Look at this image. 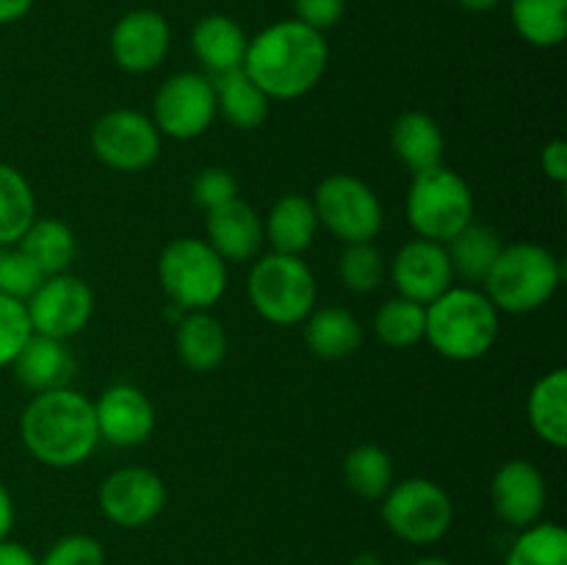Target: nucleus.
<instances>
[{
    "instance_id": "nucleus-31",
    "label": "nucleus",
    "mask_w": 567,
    "mask_h": 565,
    "mask_svg": "<svg viewBox=\"0 0 567 565\" xmlns=\"http://www.w3.org/2000/svg\"><path fill=\"white\" fill-rule=\"evenodd\" d=\"M343 480L360 499L380 502L393 485V460L377 443H360L343 458Z\"/></svg>"
},
{
    "instance_id": "nucleus-44",
    "label": "nucleus",
    "mask_w": 567,
    "mask_h": 565,
    "mask_svg": "<svg viewBox=\"0 0 567 565\" xmlns=\"http://www.w3.org/2000/svg\"><path fill=\"white\" fill-rule=\"evenodd\" d=\"M504 0H457V6H463L465 11H474V14H482V11H493L496 6H502Z\"/></svg>"
},
{
    "instance_id": "nucleus-13",
    "label": "nucleus",
    "mask_w": 567,
    "mask_h": 565,
    "mask_svg": "<svg viewBox=\"0 0 567 565\" xmlns=\"http://www.w3.org/2000/svg\"><path fill=\"white\" fill-rule=\"evenodd\" d=\"M100 513L122 530H142L153 524L166 507V485L144 465L111 471L97 491Z\"/></svg>"
},
{
    "instance_id": "nucleus-6",
    "label": "nucleus",
    "mask_w": 567,
    "mask_h": 565,
    "mask_svg": "<svg viewBox=\"0 0 567 565\" xmlns=\"http://www.w3.org/2000/svg\"><path fill=\"white\" fill-rule=\"evenodd\" d=\"M474 210L471 186L449 166L437 164L413 175L404 214L419 238L437 244L452 242L465 225L474 222Z\"/></svg>"
},
{
    "instance_id": "nucleus-26",
    "label": "nucleus",
    "mask_w": 567,
    "mask_h": 565,
    "mask_svg": "<svg viewBox=\"0 0 567 565\" xmlns=\"http://www.w3.org/2000/svg\"><path fill=\"white\" fill-rule=\"evenodd\" d=\"M526 413L535 435L554 449L567 446V371L554 369L532 386Z\"/></svg>"
},
{
    "instance_id": "nucleus-27",
    "label": "nucleus",
    "mask_w": 567,
    "mask_h": 565,
    "mask_svg": "<svg viewBox=\"0 0 567 565\" xmlns=\"http://www.w3.org/2000/svg\"><path fill=\"white\" fill-rule=\"evenodd\" d=\"M504 242L498 236L496 227L482 225V222H471L465 225L452 242H446L449 260H452L454 277L465 280L468 286H480L485 277L491 275L493 264L502 255Z\"/></svg>"
},
{
    "instance_id": "nucleus-30",
    "label": "nucleus",
    "mask_w": 567,
    "mask_h": 565,
    "mask_svg": "<svg viewBox=\"0 0 567 565\" xmlns=\"http://www.w3.org/2000/svg\"><path fill=\"white\" fill-rule=\"evenodd\" d=\"M37 219V194L17 166L0 164V247H14Z\"/></svg>"
},
{
    "instance_id": "nucleus-18",
    "label": "nucleus",
    "mask_w": 567,
    "mask_h": 565,
    "mask_svg": "<svg viewBox=\"0 0 567 565\" xmlns=\"http://www.w3.org/2000/svg\"><path fill=\"white\" fill-rule=\"evenodd\" d=\"M205 242L225 264H249L264 247V219L244 199L221 205L205 214Z\"/></svg>"
},
{
    "instance_id": "nucleus-21",
    "label": "nucleus",
    "mask_w": 567,
    "mask_h": 565,
    "mask_svg": "<svg viewBox=\"0 0 567 565\" xmlns=\"http://www.w3.org/2000/svg\"><path fill=\"white\" fill-rule=\"evenodd\" d=\"M175 347L183 366L192 371H214L227 358L225 325L210 310H188L177 319Z\"/></svg>"
},
{
    "instance_id": "nucleus-40",
    "label": "nucleus",
    "mask_w": 567,
    "mask_h": 565,
    "mask_svg": "<svg viewBox=\"0 0 567 565\" xmlns=\"http://www.w3.org/2000/svg\"><path fill=\"white\" fill-rule=\"evenodd\" d=\"M540 164H543V172H546L548 181L557 183V186H565L567 183V142L565 138H551V142L543 147Z\"/></svg>"
},
{
    "instance_id": "nucleus-19",
    "label": "nucleus",
    "mask_w": 567,
    "mask_h": 565,
    "mask_svg": "<svg viewBox=\"0 0 567 565\" xmlns=\"http://www.w3.org/2000/svg\"><path fill=\"white\" fill-rule=\"evenodd\" d=\"M11 369H14V377L20 386H25L33 393H42L70 386L75 360H72L66 341L31 332L25 347L11 360Z\"/></svg>"
},
{
    "instance_id": "nucleus-38",
    "label": "nucleus",
    "mask_w": 567,
    "mask_h": 565,
    "mask_svg": "<svg viewBox=\"0 0 567 565\" xmlns=\"http://www.w3.org/2000/svg\"><path fill=\"white\" fill-rule=\"evenodd\" d=\"M39 565H105V548L92 535H64L50 543L48 552L39 557Z\"/></svg>"
},
{
    "instance_id": "nucleus-3",
    "label": "nucleus",
    "mask_w": 567,
    "mask_h": 565,
    "mask_svg": "<svg viewBox=\"0 0 567 565\" xmlns=\"http://www.w3.org/2000/svg\"><path fill=\"white\" fill-rule=\"evenodd\" d=\"M498 310L485 291L474 286H452L426 305L424 338L441 358L471 363L485 358L498 341Z\"/></svg>"
},
{
    "instance_id": "nucleus-10",
    "label": "nucleus",
    "mask_w": 567,
    "mask_h": 565,
    "mask_svg": "<svg viewBox=\"0 0 567 565\" xmlns=\"http://www.w3.org/2000/svg\"><path fill=\"white\" fill-rule=\"evenodd\" d=\"M161 133L147 114L136 109L105 111L92 127V153L100 164L125 175L147 172L161 155Z\"/></svg>"
},
{
    "instance_id": "nucleus-41",
    "label": "nucleus",
    "mask_w": 567,
    "mask_h": 565,
    "mask_svg": "<svg viewBox=\"0 0 567 565\" xmlns=\"http://www.w3.org/2000/svg\"><path fill=\"white\" fill-rule=\"evenodd\" d=\"M0 565H39V557L17 541H0Z\"/></svg>"
},
{
    "instance_id": "nucleus-16",
    "label": "nucleus",
    "mask_w": 567,
    "mask_h": 565,
    "mask_svg": "<svg viewBox=\"0 0 567 565\" xmlns=\"http://www.w3.org/2000/svg\"><path fill=\"white\" fill-rule=\"evenodd\" d=\"M548 485L543 471L529 460H509L493 474L491 504L498 521L513 530L537 524L546 513Z\"/></svg>"
},
{
    "instance_id": "nucleus-11",
    "label": "nucleus",
    "mask_w": 567,
    "mask_h": 565,
    "mask_svg": "<svg viewBox=\"0 0 567 565\" xmlns=\"http://www.w3.org/2000/svg\"><path fill=\"white\" fill-rule=\"evenodd\" d=\"M216 116L214 81L203 72H177L155 92L150 120L161 136L192 142L214 127Z\"/></svg>"
},
{
    "instance_id": "nucleus-36",
    "label": "nucleus",
    "mask_w": 567,
    "mask_h": 565,
    "mask_svg": "<svg viewBox=\"0 0 567 565\" xmlns=\"http://www.w3.org/2000/svg\"><path fill=\"white\" fill-rule=\"evenodd\" d=\"M31 319H28L25 302L0 294V369L11 366L25 341L31 338Z\"/></svg>"
},
{
    "instance_id": "nucleus-32",
    "label": "nucleus",
    "mask_w": 567,
    "mask_h": 565,
    "mask_svg": "<svg viewBox=\"0 0 567 565\" xmlns=\"http://www.w3.org/2000/svg\"><path fill=\"white\" fill-rule=\"evenodd\" d=\"M426 305L413 302L408 297H393L377 308L374 332L385 347L410 349L424 341Z\"/></svg>"
},
{
    "instance_id": "nucleus-37",
    "label": "nucleus",
    "mask_w": 567,
    "mask_h": 565,
    "mask_svg": "<svg viewBox=\"0 0 567 565\" xmlns=\"http://www.w3.org/2000/svg\"><path fill=\"white\" fill-rule=\"evenodd\" d=\"M192 199L199 210L210 214V210L238 199V181L225 166H205L192 181Z\"/></svg>"
},
{
    "instance_id": "nucleus-42",
    "label": "nucleus",
    "mask_w": 567,
    "mask_h": 565,
    "mask_svg": "<svg viewBox=\"0 0 567 565\" xmlns=\"http://www.w3.org/2000/svg\"><path fill=\"white\" fill-rule=\"evenodd\" d=\"M33 9V0H0V25L22 20Z\"/></svg>"
},
{
    "instance_id": "nucleus-12",
    "label": "nucleus",
    "mask_w": 567,
    "mask_h": 565,
    "mask_svg": "<svg viewBox=\"0 0 567 565\" xmlns=\"http://www.w3.org/2000/svg\"><path fill=\"white\" fill-rule=\"evenodd\" d=\"M25 310L33 332L66 341L92 319L94 294L83 277L59 271L44 277L42 286L25 299Z\"/></svg>"
},
{
    "instance_id": "nucleus-43",
    "label": "nucleus",
    "mask_w": 567,
    "mask_h": 565,
    "mask_svg": "<svg viewBox=\"0 0 567 565\" xmlns=\"http://www.w3.org/2000/svg\"><path fill=\"white\" fill-rule=\"evenodd\" d=\"M14 526V502H11V493L9 487L0 482V541H6Z\"/></svg>"
},
{
    "instance_id": "nucleus-35",
    "label": "nucleus",
    "mask_w": 567,
    "mask_h": 565,
    "mask_svg": "<svg viewBox=\"0 0 567 565\" xmlns=\"http://www.w3.org/2000/svg\"><path fill=\"white\" fill-rule=\"evenodd\" d=\"M44 275L20 247H0V294L25 302L39 286Z\"/></svg>"
},
{
    "instance_id": "nucleus-9",
    "label": "nucleus",
    "mask_w": 567,
    "mask_h": 565,
    "mask_svg": "<svg viewBox=\"0 0 567 565\" xmlns=\"http://www.w3.org/2000/svg\"><path fill=\"white\" fill-rule=\"evenodd\" d=\"M319 225L341 244L374 242L382 230V203L374 188L354 175H330L316 186Z\"/></svg>"
},
{
    "instance_id": "nucleus-39",
    "label": "nucleus",
    "mask_w": 567,
    "mask_h": 565,
    "mask_svg": "<svg viewBox=\"0 0 567 565\" xmlns=\"http://www.w3.org/2000/svg\"><path fill=\"white\" fill-rule=\"evenodd\" d=\"M347 0H293V20L324 33L343 20Z\"/></svg>"
},
{
    "instance_id": "nucleus-14",
    "label": "nucleus",
    "mask_w": 567,
    "mask_h": 565,
    "mask_svg": "<svg viewBox=\"0 0 567 565\" xmlns=\"http://www.w3.org/2000/svg\"><path fill=\"white\" fill-rule=\"evenodd\" d=\"M388 271H391L399 297H408L419 305L435 302L457 280L452 260H449L446 244L426 242V238L419 236L399 247Z\"/></svg>"
},
{
    "instance_id": "nucleus-29",
    "label": "nucleus",
    "mask_w": 567,
    "mask_h": 565,
    "mask_svg": "<svg viewBox=\"0 0 567 565\" xmlns=\"http://www.w3.org/2000/svg\"><path fill=\"white\" fill-rule=\"evenodd\" d=\"M509 17L532 48H557L567 37V0H509Z\"/></svg>"
},
{
    "instance_id": "nucleus-24",
    "label": "nucleus",
    "mask_w": 567,
    "mask_h": 565,
    "mask_svg": "<svg viewBox=\"0 0 567 565\" xmlns=\"http://www.w3.org/2000/svg\"><path fill=\"white\" fill-rule=\"evenodd\" d=\"M302 325L308 349L321 360H343L363 347V325L347 308H313Z\"/></svg>"
},
{
    "instance_id": "nucleus-1",
    "label": "nucleus",
    "mask_w": 567,
    "mask_h": 565,
    "mask_svg": "<svg viewBox=\"0 0 567 565\" xmlns=\"http://www.w3.org/2000/svg\"><path fill=\"white\" fill-rule=\"evenodd\" d=\"M327 61L324 33L299 20H280L249 39L241 66L269 100H297L319 86Z\"/></svg>"
},
{
    "instance_id": "nucleus-46",
    "label": "nucleus",
    "mask_w": 567,
    "mask_h": 565,
    "mask_svg": "<svg viewBox=\"0 0 567 565\" xmlns=\"http://www.w3.org/2000/svg\"><path fill=\"white\" fill-rule=\"evenodd\" d=\"M410 565H454V563L446 557H421V559H413Z\"/></svg>"
},
{
    "instance_id": "nucleus-22",
    "label": "nucleus",
    "mask_w": 567,
    "mask_h": 565,
    "mask_svg": "<svg viewBox=\"0 0 567 565\" xmlns=\"http://www.w3.org/2000/svg\"><path fill=\"white\" fill-rule=\"evenodd\" d=\"M247 44L249 39L244 28L227 14L203 17L192 31L194 55L214 78L221 72L238 70L247 55Z\"/></svg>"
},
{
    "instance_id": "nucleus-33",
    "label": "nucleus",
    "mask_w": 567,
    "mask_h": 565,
    "mask_svg": "<svg viewBox=\"0 0 567 565\" xmlns=\"http://www.w3.org/2000/svg\"><path fill=\"white\" fill-rule=\"evenodd\" d=\"M504 565H567V532L554 521L518 530Z\"/></svg>"
},
{
    "instance_id": "nucleus-17",
    "label": "nucleus",
    "mask_w": 567,
    "mask_h": 565,
    "mask_svg": "<svg viewBox=\"0 0 567 565\" xmlns=\"http://www.w3.org/2000/svg\"><path fill=\"white\" fill-rule=\"evenodd\" d=\"M172 31L164 14L150 9L127 11L111 31V55L120 70L144 75L164 64L169 53Z\"/></svg>"
},
{
    "instance_id": "nucleus-8",
    "label": "nucleus",
    "mask_w": 567,
    "mask_h": 565,
    "mask_svg": "<svg viewBox=\"0 0 567 565\" xmlns=\"http://www.w3.org/2000/svg\"><path fill=\"white\" fill-rule=\"evenodd\" d=\"M380 518L399 541L410 546H432L452 530L454 502L435 480L408 476L393 482L380 499Z\"/></svg>"
},
{
    "instance_id": "nucleus-15",
    "label": "nucleus",
    "mask_w": 567,
    "mask_h": 565,
    "mask_svg": "<svg viewBox=\"0 0 567 565\" xmlns=\"http://www.w3.org/2000/svg\"><path fill=\"white\" fill-rule=\"evenodd\" d=\"M100 441L120 449H136L150 441L155 430V408L142 388L116 382L94 399Z\"/></svg>"
},
{
    "instance_id": "nucleus-20",
    "label": "nucleus",
    "mask_w": 567,
    "mask_h": 565,
    "mask_svg": "<svg viewBox=\"0 0 567 565\" xmlns=\"http://www.w3.org/2000/svg\"><path fill=\"white\" fill-rule=\"evenodd\" d=\"M319 227L313 199L302 197V194H286L266 214L264 236L269 242L271 253L299 255L302 258L313 247Z\"/></svg>"
},
{
    "instance_id": "nucleus-4",
    "label": "nucleus",
    "mask_w": 567,
    "mask_h": 565,
    "mask_svg": "<svg viewBox=\"0 0 567 565\" xmlns=\"http://www.w3.org/2000/svg\"><path fill=\"white\" fill-rule=\"evenodd\" d=\"M563 282V264L543 244H504L485 277V297L498 314H532L551 302Z\"/></svg>"
},
{
    "instance_id": "nucleus-7",
    "label": "nucleus",
    "mask_w": 567,
    "mask_h": 565,
    "mask_svg": "<svg viewBox=\"0 0 567 565\" xmlns=\"http://www.w3.org/2000/svg\"><path fill=\"white\" fill-rule=\"evenodd\" d=\"M158 282L183 314L210 310L227 291V264L205 238L183 236L161 253Z\"/></svg>"
},
{
    "instance_id": "nucleus-25",
    "label": "nucleus",
    "mask_w": 567,
    "mask_h": 565,
    "mask_svg": "<svg viewBox=\"0 0 567 565\" xmlns=\"http://www.w3.org/2000/svg\"><path fill=\"white\" fill-rule=\"evenodd\" d=\"M216 92V114L238 131H255L269 116V97L258 83L244 72V66L210 78Z\"/></svg>"
},
{
    "instance_id": "nucleus-34",
    "label": "nucleus",
    "mask_w": 567,
    "mask_h": 565,
    "mask_svg": "<svg viewBox=\"0 0 567 565\" xmlns=\"http://www.w3.org/2000/svg\"><path fill=\"white\" fill-rule=\"evenodd\" d=\"M338 277L354 294L377 291L388 277L385 255L374 247V242L343 244V253L338 258Z\"/></svg>"
},
{
    "instance_id": "nucleus-23",
    "label": "nucleus",
    "mask_w": 567,
    "mask_h": 565,
    "mask_svg": "<svg viewBox=\"0 0 567 565\" xmlns=\"http://www.w3.org/2000/svg\"><path fill=\"white\" fill-rule=\"evenodd\" d=\"M443 131L424 111H404L391 125V150L410 170V175L443 164Z\"/></svg>"
},
{
    "instance_id": "nucleus-45",
    "label": "nucleus",
    "mask_w": 567,
    "mask_h": 565,
    "mask_svg": "<svg viewBox=\"0 0 567 565\" xmlns=\"http://www.w3.org/2000/svg\"><path fill=\"white\" fill-rule=\"evenodd\" d=\"M352 565H382V559L377 557L374 552H363V554H358V557H354Z\"/></svg>"
},
{
    "instance_id": "nucleus-5",
    "label": "nucleus",
    "mask_w": 567,
    "mask_h": 565,
    "mask_svg": "<svg viewBox=\"0 0 567 565\" xmlns=\"http://www.w3.org/2000/svg\"><path fill=\"white\" fill-rule=\"evenodd\" d=\"M247 297L255 314L275 327L302 325L316 308V277L299 255H260L247 277Z\"/></svg>"
},
{
    "instance_id": "nucleus-2",
    "label": "nucleus",
    "mask_w": 567,
    "mask_h": 565,
    "mask_svg": "<svg viewBox=\"0 0 567 565\" xmlns=\"http://www.w3.org/2000/svg\"><path fill=\"white\" fill-rule=\"evenodd\" d=\"M20 438L28 454L50 469H75L100 443L94 402L75 388L33 393L20 415Z\"/></svg>"
},
{
    "instance_id": "nucleus-28",
    "label": "nucleus",
    "mask_w": 567,
    "mask_h": 565,
    "mask_svg": "<svg viewBox=\"0 0 567 565\" xmlns=\"http://www.w3.org/2000/svg\"><path fill=\"white\" fill-rule=\"evenodd\" d=\"M17 247L33 260V264L42 269V275H59V271L70 269V264L75 260L78 253V238L72 233L70 225H64L61 219H33L31 227L22 233V238L17 242Z\"/></svg>"
}]
</instances>
